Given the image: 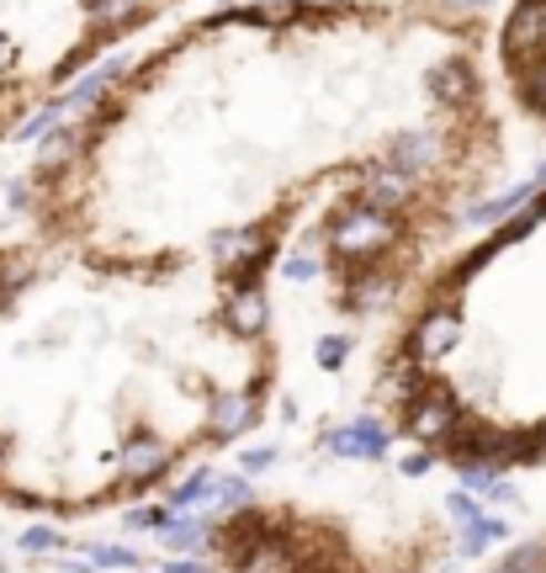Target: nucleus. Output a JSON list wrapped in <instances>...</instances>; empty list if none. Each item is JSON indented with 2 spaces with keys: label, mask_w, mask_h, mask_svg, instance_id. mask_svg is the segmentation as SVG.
Wrapping results in <instances>:
<instances>
[{
  "label": "nucleus",
  "mask_w": 546,
  "mask_h": 573,
  "mask_svg": "<svg viewBox=\"0 0 546 573\" xmlns=\"http://www.w3.org/2000/svg\"><path fill=\"white\" fill-rule=\"evenodd\" d=\"M494 17L467 0H250L112 70L22 181L27 234L85 261L382 313L499 187Z\"/></svg>",
  "instance_id": "obj_1"
},
{
  "label": "nucleus",
  "mask_w": 546,
  "mask_h": 573,
  "mask_svg": "<svg viewBox=\"0 0 546 573\" xmlns=\"http://www.w3.org/2000/svg\"><path fill=\"white\" fill-rule=\"evenodd\" d=\"M330 446H334L340 456H382V452H387L382 430H372V425H351V430H340V435H330Z\"/></svg>",
  "instance_id": "obj_3"
},
{
  "label": "nucleus",
  "mask_w": 546,
  "mask_h": 573,
  "mask_svg": "<svg viewBox=\"0 0 546 573\" xmlns=\"http://www.w3.org/2000/svg\"><path fill=\"white\" fill-rule=\"evenodd\" d=\"M53 542H59V536H53V531H43V525L22 536V547H27V552H43V547H53Z\"/></svg>",
  "instance_id": "obj_4"
},
{
  "label": "nucleus",
  "mask_w": 546,
  "mask_h": 573,
  "mask_svg": "<svg viewBox=\"0 0 546 573\" xmlns=\"http://www.w3.org/2000/svg\"><path fill=\"white\" fill-rule=\"evenodd\" d=\"M494 74L504 107L546 133V0H515L494 22Z\"/></svg>",
  "instance_id": "obj_2"
}]
</instances>
